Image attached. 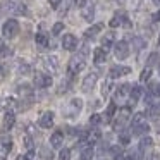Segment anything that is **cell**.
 <instances>
[{"label":"cell","instance_id":"obj_4","mask_svg":"<svg viewBox=\"0 0 160 160\" xmlns=\"http://www.w3.org/2000/svg\"><path fill=\"white\" fill-rule=\"evenodd\" d=\"M114 53L119 60H124L129 57V45L126 42H119L114 45Z\"/></svg>","mask_w":160,"mask_h":160},{"label":"cell","instance_id":"obj_18","mask_svg":"<svg viewBox=\"0 0 160 160\" xmlns=\"http://www.w3.org/2000/svg\"><path fill=\"white\" fill-rule=\"evenodd\" d=\"M102 29H103V24H100V22H98V24H93L91 28H88L86 31H84V38H88V40L93 38V36H97Z\"/></svg>","mask_w":160,"mask_h":160},{"label":"cell","instance_id":"obj_52","mask_svg":"<svg viewBox=\"0 0 160 160\" xmlns=\"http://www.w3.org/2000/svg\"><path fill=\"white\" fill-rule=\"evenodd\" d=\"M158 107H160V105H158Z\"/></svg>","mask_w":160,"mask_h":160},{"label":"cell","instance_id":"obj_24","mask_svg":"<svg viewBox=\"0 0 160 160\" xmlns=\"http://www.w3.org/2000/svg\"><path fill=\"white\" fill-rule=\"evenodd\" d=\"M9 55H12V50L4 43V40H0V59H5Z\"/></svg>","mask_w":160,"mask_h":160},{"label":"cell","instance_id":"obj_51","mask_svg":"<svg viewBox=\"0 0 160 160\" xmlns=\"http://www.w3.org/2000/svg\"><path fill=\"white\" fill-rule=\"evenodd\" d=\"M158 72H160V67H158Z\"/></svg>","mask_w":160,"mask_h":160},{"label":"cell","instance_id":"obj_8","mask_svg":"<svg viewBox=\"0 0 160 160\" xmlns=\"http://www.w3.org/2000/svg\"><path fill=\"white\" fill-rule=\"evenodd\" d=\"M97 79H98V76L95 72H90L86 78L83 79V84H81V90L84 91V93H88V91H91L95 88V84H97Z\"/></svg>","mask_w":160,"mask_h":160},{"label":"cell","instance_id":"obj_49","mask_svg":"<svg viewBox=\"0 0 160 160\" xmlns=\"http://www.w3.org/2000/svg\"><path fill=\"white\" fill-rule=\"evenodd\" d=\"M153 2H155V4H158V5H160V0H153Z\"/></svg>","mask_w":160,"mask_h":160},{"label":"cell","instance_id":"obj_5","mask_svg":"<svg viewBox=\"0 0 160 160\" xmlns=\"http://www.w3.org/2000/svg\"><path fill=\"white\" fill-rule=\"evenodd\" d=\"M11 150H12V139L9 136H2L0 138V158H7Z\"/></svg>","mask_w":160,"mask_h":160},{"label":"cell","instance_id":"obj_9","mask_svg":"<svg viewBox=\"0 0 160 160\" xmlns=\"http://www.w3.org/2000/svg\"><path fill=\"white\" fill-rule=\"evenodd\" d=\"M53 112H45V114H42V117L38 119V124H40V128H43V129H50L53 126Z\"/></svg>","mask_w":160,"mask_h":160},{"label":"cell","instance_id":"obj_10","mask_svg":"<svg viewBox=\"0 0 160 160\" xmlns=\"http://www.w3.org/2000/svg\"><path fill=\"white\" fill-rule=\"evenodd\" d=\"M14 124H16V115H14V112H12V110L5 112L4 122H2V131H9V129H12V128H14Z\"/></svg>","mask_w":160,"mask_h":160},{"label":"cell","instance_id":"obj_6","mask_svg":"<svg viewBox=\"0 0 160 160\" xmlns=\"http://www.w3.org/2000/svg\"><path fill=\"white\" fill-rule=\"evenodd\" d=\"M43 66H45V69L48 71L50 74H55L57 71H59V57H55V55L45 57V60H43Z\"/></svg>","mask_w":160,"mask_h":160},{"label":"cell","instance_id":"obj_15","mask_svg":"<svg viewBox=\"0 0 160 160\" xmlns=\"http://www.w3.org/2000/svg\"><path fill=\"white\" fill-rule=\"evenodd\" d=\"M62 143H64V132L62 131H55L50 136V145H52L53 148H60Z\"/></svg>","mask_w":160,"mask_h":160},{"label":"cell","instance_id":"obj_19","mask_svg":"<svg viewBox=\"0 0 160 160\" xmlns=\"http://www.w3.org/2000/svg\"><path fill=\"white\" fill-rule=\"evenodd\" d=\"M114 40H115V35H114V33H107V35L102 38V48L107 52V50L110 48L112 45H114Z\"/></svg>","mask_w":160,"mask_h":160},{"label":"cell","instance_id":"obj_41","mask_svg":"<svg viewBox=\"0 0 160 160\" xmlns=\"http://www.w3.org/2000/svg\"><path fill=\"white\" fill-rule=\"evenodd\" d=\"M119 139H121L122 145H128V143H129V134H128V132H121V138H119Z\"/></svg>","mask_w":160,"mask_h":160},{"label":"cell","instance_id":"obj_14","mask_svg":"<svg viewBox=\"0 0 160 160\" xmlns=\"http://www.w3.org/2000/svg\"><path fill=\"white\" fill-rule=\"evenodd\" d=\"M129 115H131V108L129 107H124L121 110V115H119V119H117V122H115L114 124V128L115 129H119V128H122V126H124V122L128 121L129 119Z\"/></svg>","mask_w":160,"mask_h":160},{"label":"cell","instance_id":"obj_20","mask_svg":"<svg viewBox=\"0 0 160 160\" xmlns=\"http://www.w3.org/2000/svg\"><path fill=\"white\" fill-rule=\"evenodd\" d=\"M35 40H36V45L42 47V48H47V47H48V36H47L45 33H42V31L36 33Z\"/></svg>","mask_w":160,"mask_h":160},{"label":"cell","instance_id":"obj_42","mask_svg":"<svg viewBox=\"0 0 160 160\" xmlns=\"http://www.w3.org/2000/svg\"><path fill=\"white\" fill-rule=\"evenodd\" d=\"M48 4L52 9H59V5L62 4V0H48Z\"/></svg>","mask_w":160,"mask_h":160},{"label":"cell","instance_id":"obj_7","mask_svg":"<svg viewBox=\"0 0 160 160\" xmlns=\"http://www.w3.org/2000/svg\"><path fill=\"white\" fill-rule=\"evenodd\" d=\"M62 47L64 50H67V52H72V50L78 48V38L74 35H71V33H67V35H64L62 38Z\"/></svg>","mask_w":160,"mask_h":160},{"label":"cell","instance_id":"obj_37","mask_svg":"<svg viewBox=\"0 0 160 160\" xmlns=\"http://www.w3.org/2000/svg\"><path fill=\"white\" fill-rule=\"evenodd\" d=\"M150 91H152V95H155V97H160V83H153L152 86H150Z\"/></svg>","mask_w":160,"mask_h":160},{"label":"cell","instance_id":"obj_3","mask_svg":"<svg viewBox=\"0 0 160 160\" xmlns=\"http://www.w3.org/2000/svg\"><path fill=\"white\" fill-rule=\"evenodd\" d=\"M33 83H35L36 88H48L52 86V78H50V74H45V72H35Z\"/></svg>","mask_w":160,"mask_h":160},{"label":"cell","instance_id":"obj_30","mask_svg":"<svg viewBox=\"0 0 160 160\" xmlns=\"http://www.w3.org/2000/svg\"><path fill=\"white\" fill-rule=\"evenodd\" d=\"M18 71H19V74H28L29 71H31V67H29L24 60H21V62H19V66H18Z\"/></svg>","mask_w":160,"mask_h":160},{"label":"cell","instance_id":"obj_31","mask_svg":"<svg viewBox=\"0 0 160 160\" xmlns=\"http://www.w3.org/2000/svg\"><path fill=\"white\" fill-rule=\"evenodd\" d=\"M71 107H72L76 112H79L81 107H83V100H81V98H74V100L71 102Z\"/></svg>","mask_w":160,"mask_h":160},{"label":"cell","instance_id":"obj_27","mask_svg":"<svg viewBox=\"0 0 160 160\" xmlns=\"http://www.w3.org/2000/svg\"><path fill=\"white\" fill-rule=\"evenodd\" d=\"M129 91H131V84H128V83L121 84V86L117 88V95H119V97H126Z\"/></svg>","mask_w":160,"mask_h":160},{"label":"cell","instance_id":"obj_45","mask_svg":"<svg viewBox=\"0 0 160 160\" xmlns=\"http://www.w3.org/2000/svg\"><path fill=\"white\" fill-rule=\"evenodd\" d=\"M126 158H128V157H126V153H117V155H115V160H126Z\"/></svg>","mask_w":160,"mask_h":160},{"label":"cell","instance_id":"obj_2","mask_svg":"<svg viewBox=\"0 0 160 160\" xmlns=\"http://www.w3.org/2000/svg\"><path fill=\"white\" fill-rule=\"evenodd\" d=\"M18 33H19V22L16 19H7L4 22V26H2V35H4V38L12 40L18 36Z\"/></svg>","mask_w":160,"mask_h":160},{"label":"cell","instance_id":"obj_50","mask_svg":"<svg viewBox=\"0 0 160 160\" xmlns=\"http://www.w3.org/2000/svg\"><path fill=\"white\" fill-rule=\"evenodd\" d=\"M158 47H160V36H158Z\"/></svg>","mask_w":160,"mask_h":160},{"label":"cell","instance_id":"obj_17","mask_svg":"<svg viewBox=\"0 0 160 160\" xmlns=\"http://www.w3.org/2000/svg\"><path fill=\"white\" fill-rule=\"evenodd\" d=\"M81 16H83L84 21L91 22V21H93V18H95V7H93V5H84L83 11H81Z\"/></svg>","mask_w":160,"mask_h":160},{"label":"cell","instance_id":"obj_43","mask_svg":"<svg viewBox=\"0 0 160 160\" xmlns=\"http://www.w3.org/2000/svg\"><path fill=\"white\" fill-rule=\"evenodd\" d=\"M86 2H88V0H74V5L79 7V9H83L84 5H86Z\"/></svg>","mask_w":160,"mask_h":160},{"label":"cell","instance_id":"obj_16","mask_svg":"<svg viewBox=\"0 0 160 160\" xmlns=\"http://www.w3.org/2000/svg\"><path fill=\"white\" fill-rule=\"evenodd\" d=\"M105 60H107V52H105L102 47H98V48H95V52H93V62L95 64H103Z\"/></svg>","mask_w":160,"mask_h":160},{"label":"cell","instance_id":"obj_22","mask_svg":"<svg viewBox=\"0 0 160 160\" xmlns=\"http://www.w3.org/2000/svg\"><path fill=\"white\" fill-rule=\"evenodd\" d=\"M148 131H150V126L146 124V122H143V124L132 128V134H134V136H143V134H146Z\"/></svg>","mask_w":160,"mask_h":160},{"label":"cell","instance_id":"obj_47","mask_svg":"<svg viewBox=\"0 0 160 160\" xmlns=\"http://www.w3.org/2000/svg\"><path fill=\"white\" fill-rule=\"evenodd\" d=\"M4 74H5V69H4V66L0 64V78H4Z\"/></svg>","mask_w":160,"mask_h":160},{"label":"cell","instance_id":"obj_29","mask_svg":"<svg viewBox=\"0 0 160 160\" xmlns=\"http://www.w3.org/2000/svg\"><path fill=\"white\" fill-rule=\"evenodd\" d=\"M143 122H145V114H136L134 117H132V121H131V126L136 128V126L143 124Z\"/></svg>","mask_w":160,"mask_h":160},{"label":"cell","instance_id":"obj_12","mask_svg":"<svg viewBox=\"0 0 160 160\" xmlns=\"http://www.w3.org/2000/svg\"><path fill=\"white\" fill-rule=\"evenodd\" d=\"M131 72V69L129 67H124V66H114L110 69V72H108V76L112 78V79H115V78H121V76H126V74Z\"/></svg>","mask_w":160,"mask_h":160},{"label":"cell","instance_id":"obj_13","mask_svg":"<svg viewBox=\"0 0 160 160\" xmlns=\"http://www.w3.org/2000/svg\"><path fill=\"white\" fill-rule=\"evenodd\" d=\"M16 7H18V2H16V0H5V2H2V5H0V11L5 12V14H14Z\"/></svg>","mask_w":160,"mask_h":160},{"label":"cell","instance_id":"obj_11","mask_svg":"<svg viewBox=\"0 0 160 160\" xmlns=\"http://www.w3.org/2000/svg\"><path fill=\"white\" fill-rule=\"evenodd\" d=\"M141 95H143V88L141 86H132L131 88V98H129V103H128V107L129 108H132L136 105V102L141 98Z\"/></svg>","mask_w":160,"mask_h":160},{"label":"cell","instance_id":"obj_36","mask_svg":"<svg viewBox=\"0 0 160 160\" xmlns=\"http://www.w3.org/2000/svg\"><path fill=\"white\" fill-rule=\"evenodd\" d=\"M100 122H102V115H98V114H93V115L90 117V124H91V126H98Z\"/></svg>","mask_w":160,"mask_h":160},{"label":"cell","instance_id":"obj_34","mask_svg":"<svg viewBox=\"0 0 160 160\" xmlns=\"http://www.w3.org/2000/svg\"><path fill=\"white\" fill-rule=\"evenodd\" d=\"M59 160H71V150H67V148L60 150V153H59Z\"/></svg>","mask_w":160,"mask_h":160},{"label":"cell","instance_id":"obj_35","mask_svg":"<svg viewBox=\"0 0 160 160\" xmlns=\"http://www.w3.org/2000/svg\"><path fill=\"white\" fill-rule=\"evenodd\" d=\"M158 60H160V55H158V53H152V55L148 57V62H146V64H148V67H150V66H153V64H157Z\"/></svg>","mask_w":160,"mask_h":160},{"label":"cell","instance_id":"obj_33","mask_svg":"<svg viewBox=\"0 0 160 160\" xmlns=\"http://www.w3.org/2000/svg\"><path fill=\"white\" fill-rule=\"evenodd\" d=\"M64 31V22H55V24H53V28H52V33L53 35H60V33Z\"/></svg>","mask_w":160,"mask_h":160},{"label":"cell","instance_id":"obj_44","mask_svg":"<svg viewBox=\"0 0 160 160\" xmlns=\"http://www.w3.org/2000/svg\"><path fill=\"white\" fill-rule=\"evenodd\" d=\"M108 88H110V84H103V88H102V93H103V97H107L108 95Z\"/></svg>","mask_w":160,"mask_h":160},{"label":"cell","instance_id":"obj_25","mask_svg":"<svg viewBox=\"0 0 160 160\" xmlns=\"http://www.w3.org/2000/svg\"><path fill=\"white\" fill-rule=\"evenodd\" d=\"M93 146H84L81 152V160H91L93 158Z\"/></svg>","mask_w":160,"mask_h":160},{"label":"cell","instance_id":"obj_39","mask_svg":"<svg viewBox=\"0 0 160 160\" xmlns=\"http://www.w3.org/2000/svg\"><path fill=\"white\" fill-rule=\"evenodd\" d=\"M150 76H152V69L148 67V69H145V71L141 72V76H139V79H141V81H148V79H150Z\"/></svg>","mask_w":160,"mask_h":160},{"label":"cell","instance_id":"obj_48","mask_svg":"<svg viewBox=\"0 0 160 160\" xmlns=\"http://www.w3.org/2000/svg\"><path fill=\"white\" fill-rule=\"evenodd\" d=\"M16 160H26V158H24V155H19V157H18V158H16Z\"/></svg>","mask_w":160,"mask_h":160},{"label":"cell","instance_id":"obj_32","mask_svg":"<svg viewBox=\"0 0 160 160\" xmlns=\"http://www.w3.org/2000/svg\"><path fill=\"white\" fill-rule=\"evenodd\" d=\"M132 45H134L136 50H141L143 47L146 45V42H145V40H141V38H132Z\"/></svg>","mask_w":160,"mask_h":160},{"label":"cell","instance_id":"obj_38","mask_svg":"<svg viewBox=\"0 0 160 160\" xmlns=\"http://www.w3.org/2000/svg\"><path fill=\"white\" fill-rule=\"evenodd\" d=\"M152 145H153V139L146 136V138L141 139V145H139V146H141V148H148V146H152Z\"/></svg>","mask_w":160,"mask_h":160},{"label":"cell","instance_id":"obj_21","mask_svg":"<svg viewBox=\"0 0 160 160\" xmlns=\"http://www.w3.org/2000/svg\"><path fill=\"white\" fill-rule=\"evenodd\" d=\"M18 91H19V95H21L22 98H29V100H31L33 90H31V86H29V84H21V86L18 88Z\"/></svg>","mask_w":160,"mask_h":160},{"label":"cell","instance_id":"obj_40","mask_svg":"<svg viewBox=\"0 0 160 160\" xmlns=\"http://www.w3.org/2000/svg\"><path fill=\"white\" fill-rule=\"evenodd\" d=\"M24 146H26V150H33V138L31 136H24Z\"/></svg>","mask_w":160,"mask_h":160},{"label":"cell","instance_id":"obj_26","mask_svg":"<svg viewBox=\"0 0 160 160\" xmlns=\"http://www.w3.org/2000/svg\"><path fill=\"white\" fill-rule=\"evenodd\" d=\"M100 131H97V129H95V131H90V134H88V138H86V145H93L95 141H98V139H100Z\"/></svg>","mask_w":160,"mask_h":160},{"label":"cell","instance_id":"obj_28","mask_svg":"<svg viewBox=\"0 0 160 160\" xmlns=\"http://www.w3.org/2000/svg\"><path fill=\"white\" fill-rule=\"evenodd\" d=\"M115 110H117V107H115V103L112 102V103L107 107V114H105V121H110V119L115 115Z\"/></svg>","mask_w":160,"mask_h":160},{"label":"cell","instance_id":"obj_1","mask_svg":"<svg viewBox=\"0 0 160 160\" xmlns=\"http://www.w3.org/2000/svg\"><path fill=\"white\" fill-rule=\"evenodd\" d=\"M86 67V59H84L83 53H78V55H72L69 60V66H67V72L69 76H76L81 71Z\"/></svg>","mask_w":160,"mask_h":160},{"label":"cell","instance_id":"obj_46","mask_svg":"<svg viewBox=\"0 0 160 160\" xmlns=\"http://www.w3.org/2000/svg\"><path fill=\"white\" fill-rule=\"evenodd\" d=\"M152 19H153L155 22H158V21H160V11H157L155 14H153V18H152Z\"/></svg>","mask_w":160,"mask_h":160},{"label":"cell","instance_id":"obj_23","mask_svg":"<svg viewBox=\"0 0 160 160\" xmlns=\"http://www.w3.org/2000/svg\"><path fill=\"white\" fill-rule=\"evenodd\" d=\"M40 157H42L43 160H53V152L48 146H42V148H40Z\"/></svg>","mask_w":160,"mask_h":160}]
</instances>
